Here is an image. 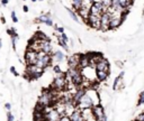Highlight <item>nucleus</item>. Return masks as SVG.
Returning <instances> with one entry per match:
<instances>
[{"mask_svg": "<svg viewBox=\"0 0 144 121\" xmlns=\"http://www.w3.org/2000/svg\"><path fill=\"white\" fill-rule=\"evenodd\" d=\"M91 113H92V118L96 121H106L105 111H104V108L100 104H96L95 107H92Z\"/></svg>", "mask_w": 144, "mask_h": 121, "instance_id": "obj_1", "label": "nucleus"}, {"mask_svg": "<svg viewBox=\"0 0 144 121\" xmlns=\"http://www.w3.org/2000/svg\"><path fill=\"white\" fill-rule=\"evenodd\" d=\"M69 74H70V76H71L72 83H73L76 86H79V85L82 84V82H83V76H82L81 72L78 70V68H70V71H69Z\"/></svg>", "mask_w": 144, "mask_h": 121, "instance_id": "obj_2", "label": "nucleus"}, {"mask_svg": "<svg viewBox=\"0 0 144 121\" xmlns=\"http://www.w3.org/2000/svg\"><path fill=\"white\" fill-rule=\"evenodd\" d=\"M79 108L82 110H90L92 109V107H95L96 104L95 102H93V100L91 99V97L88 94V93H86L85 97L81 99V101L79 102Z\"/></svg>", "mask_w": 144, "mask_h": 121, "instance_id": "obj_3", "label": "nucleus"}, {"mask_svg": "<svg viewBox=\"0 0 144 121\" xmlns=\"http://www.w3.org/2000/svg\"><path fill=\"white\" fill-rule=\"evenodd\" d=\"M25 60H26L28 65H37V62H38V53L35 51H29L28 49L26 52V55H25Z\"/></svg>", "mask_w": 144, "mask_h": 121, "instance_id": "obj_4", "label": "nucleus"}, {"mask_svg": "<svg viewBox=\"0 0 144 121\" xmlns=\"http://www.w3.org/2000/svg\"><path fill=\"white\" fill-rule=\"evenodd\" d=\"M106 12V8L101 3V1H95L92 7L90 8V15H95V16H101V15Z\"/></svg>", "mask_w": 144, "mask_h": 121, "instance_id": "obj_5", "label": "nucleus"}, {"mask_svg": "<svg viewBox=\"0 0 144 121\" xmlns=\"http://www.w3.org/2000/svg\"><path fill=\"white\" fill-rule=\"evenodd\" d=\"M50 62H51V58H50V56L47 54H45L44 52H42V53L38 54V62H37V66L38 67H41V68L46 67L50 64Z\"/></svg>", "mask_w": 144, "mask_h": 121, "instance_id": "obj_6", "label": "nucleus"}, {"mask_svg": "<svg viewBox=\"0 0 144 121\" xmlns=\"http://www.w3.org/2000/svg\"><path fill=\"white\" fill-rule=\"evenodd\" d=\"M88 21L91 27L96 29L101 28V16H95V15H90L88 18Z\"/></svg>", "mask_w": 144, "mask_h": 121, "instance_id": "obj_7", "label": "nucleus"}, {"mask_svg": "<svg viewBox=\"0 0 144 121\" xmlns=\"http://www.w3.org/2000/svg\"><path fill=\"white\" fill-rule=\"evenodd\" d=\"M65 86V80H64V74L61 75V76H58L55 80L53 81V84H52V87H54L58 91H61V90L64 89Z\"/></svg>", "mask_w": 144, "mask_h": 121, "instance_id": "obj_8", "label": "nucleus"}, {"mask_svg": "<svg viewBox=\"0 0 144 121\" xmlns=\"http://www.w3.org/2000/svg\"><path fill=\"white\" fill-rule=\"evenodd\" d=\"M45 118L47 121H59L61 118V114L56 109H51L45 113Z\"/></svg>", "mask_w": 144, "mask_h": 121, "instance_id": "obj_9", "label": "nucleus"}, {"mask_svg": "<svg viewBox=\"0 0 144 121\" xmlns=\"http://www.w3.org/2000/svg\"><path fill=\"white\" fill-rule=\"evenodd\" d=\"M110 20H112V15L108 11L104 12L101 15V28L103 29H109Z\"/></svg>", "mask_w": 144, "mask_h": 121, "instance_id": "obj_10", "label": "nucleus"}, {"mask_svg": "<svg viewBox=\"0 0 144 121\" xmlns=\"http://www.w3.org/2000/svg\"><path fill=\"white\" fill-rule=\"evenodd\" d=\"M96 71H104V72L109 73V63L106 58H103L101 60H99L97 64L95 65Z\"/></svg>", "mask_w": 144, "mask_h": 121, "instance_id": "obj_11", "label": "nucleus"}, {"mask_svg": "<svg viewBox=\"0 0 144 121\" xmlns=\"http://www.w3.org/2000/svg\"><path fill=\"white\" fill-rule=\"evenodd\" d=\"M122 16H117V15H112V20H110V25H109V29H114L117 28L120 24H122Z\"/></svg>", "mask_w": 144, "mask_h": 121, "instance_id": "obj_12", "label": "nucleus"}, {"mask_svg": "<svg viewBox=\"0 0 144 121\" xmlns=\"http://www.w3.org/2000/svg\"><path fill=\"white\" fill-rule=\"evenodd\" d=\"M91 65L90 60L87 55H81L80 56V60H79V67L80 68H87Z\"/></svg>", "mask_w": 144, "mask_h": 121, "instance_id": "obj_13", "label": "nucleus"}, {"mask_svg": "<svg viewBox=\"0 0 144 121\" xmlns=\"http://www.w3.org/2000/svg\"><path fill=\"white\" fill-rule=\"evenodd\" d=\"M71 121H85V117L79 110H74L72 113L70 114Z\"/></svg>", "mask_w": 144, "mask_h": 121, "instance_id": "obj_14", "label": "nucleus"}, {"mask_svg": "<svg viewBox=\"0 0 144 121\" xmlns=\"http://www.w3.org/2000/svg\"><path fill=\"white\" fill-rule=\"evenodd\" d=\"M123 75H124V73H120L119 75H118L117 78L115 79V81H114V85H113V89L115 90V91H117V90H119L120 89V86H122V84H123Z\"/></svg>", "mask_w": 144, "mask_h": 121, "instance_id": "obj_15", "label": "nucleus"}, {"mask_svg": "<svg viewBox=\"0 0 144 121\" xmlns=\"http://www.w3.org/2000/svg\"><path fill=\"white\" fill-rule=\"evenodd\" d=\"M85 94H86L85 90H79L78 92L76 93V95L73 97V102H74V104H76V105H78L79 102L81 101V99L85 97Z\"/></svg>", "mask_w": 144, "mask_h": 121, "instance_id": "obj_16", "label": "nucleus"}, {"mask_svg": "<svg viewBox=\"0 0 144 121\" xmlns=\"http://www.w3.org/2000/svg\"><path fill=\"white\" fill-rule=\"evenodd\" d=\"M108 72H104V71H96V76H97V80L99 82H103V81L107 80L108 78Z\"/></svg>", "mask_w": 144, "mask_h": 121, "instance_id": "obj_17", "label": "nucleus"}, {"mask_svg": "<svg viewBox=\"0 0 144 121\" xmlns=\"http://www.w3.org/2000/svg\"><path fill=\"white\" fill-rule=\"evenodd\" d=\"M39 48L42 49V52H44L45 54L50 53V52H51V45H50L49 40H46V41H42L41 45H39Z\"/></svg>", "mask_w": 144, "mask_h": 121, "instance_id": "obj_18", "label": "nucleus"}, {"mask_svg": "<svg viewBox=\"0 0 144 121\" xmlns=\"http://www.w3.org/2000/svg\"><path fill=\"white\" fill-rule=\"evenodd\" d=\"M72 2H73V7L76 8L77 10H80L81 7H82L83 0H72Z\"/></svg>", "mask_w": 144, "mask_h": 121, "instance_id": "obj_19", "label": "nucleus"}, {"mask_svg": "<svg viewBox=\"0 0 144 121\" xmlns=\"http://www.w3.org/2000/svg\"><path fill=\"white\" fill-rule=\"evenodd\" d=\"M101 1V3L104 5V7L106 8V10L109 9V8H112L113 6V0H100Z\"/></svg>", "mask_w": 144, "mask_h": 121, "instance_id": "obj_20", "label": "nucleus"}, {"mask_svg": "<svg viewBox=\"0 0 144 121\" xmlns=\"http://www.w3.org/2000/svg\"><path fill=\"white\" fill-rule=\"evenodd\" d=\"M36 37H38V38H36V39H38V40H41V41H46V40H49V38H47V37L45 36L43 33H41V32L36 33Z\"/></svg>", "mask_w": 144, "mask_h": 121, "instance_id": "obj_21", "label": "nucleus"}, {"mask_svg": "<svg viewBox=\"0 0 144 121\" xmlns=\"http://www.w3.org/2000/svg\"><path fill=\"white\" fill-rule=\"evenodd\" d=\"M54 56H55V60H58V62H61L62 60H63V54L61 53L60 51H58V52H55V54H54Z\"/></svg>", "mask_w": 144, "mask_h": 121, "instance_id": "obj_22", "label": "nucleus"}, {"mask_svg": "<svg viewBox=\"0 0 144 121\" xmlns=\"http://www.w3.org/2000/svg\"><path fill=\"white\" fill-rule=\"evenodd\" d=\"M137 104H139V105L144 104V91H142V92L140 93V95H139V102H137Z\"/></svg>", "mask_w": 144, "mask_h": 121, "instance_id": "obj_23", "label": "nucleus"}, {"mask_svg": "<svg viewBox=\"0 0 144 121\" xmlns=\"http://www.w3.org/2000/svg\"><path fill=\"white\" fill-rule=\"evenodd\" d=\"M135 120H137V121H144V111L143 112H140V113L136 116Z\"/></svg>", "mask_w": 144, "mask_h": 121, "instance_id": "obj_24", "label": "nucleus"}, {"mask_svg": "<svg viewBox=\"0 0 144 121\" xmlns=\"http://www.w3.org/2000/svg\"><path fill=\"white\" fill-rule=\"evenodd\" d=\"M7 33H8V35H11L12 37H18V35L15 33V28H10V29H8Z\"/></svg>", "mask_w": 144, "mask_h": 121, "instance_id": "obj_25", "label": "nucleus"}, {"mask_svg": "<svg viewBox=\"0 0 144 121\" xmlns=\"http://www.w3.org/2000/svg\"><path fill=\"white\" fill-rule=\"evenodd\" d=\"M59 121H71V119H70V117L63 116V117H61V118H60Z\"/></svg>", "mask_w": 144, "mask_h": 121, "instance_id": "obj_26", "label": "nucleus"}, {"mask_svg": "<svg viewBox=\"0 0 144 121\" xmlns=\"http://www.w3.org/2000/svg\"><path fill=\"white\" fill-rule=\"evenodd\" d=\"M53 71L55 73H58V74H60V73H61V68L59 67V66H54L53 67Z\"/></svg>", "mask_w": 144, "mask_h": 121, "instance_id": "obj_27", "label": "nucleus"}, {"mask_svg": "<svg viewBox=\"0 0 144 121\" xmlns=\"http://www.w3.org/2000/svg\"><path fill=\"white\" fill-rule=\"evenodd\" d=\"M7 118H8V121H14V117H12V114L10 113V111L7 113Z\"/></svg>", "mask_w": 144, "mask_h": 121, "instance_id": "obj_28", "label": "nucleus"}, {"mask_svg": "<svg viewBox=\"0 0 144 121\" xmlns=\"http://www.w3.org/2000/svg\"><path fill=\"white\" fill-rule=\"evenodd\" d=\"M11 17H12V20H14V22H17V21H18V19L16 18V14H15V11H12V12H11Z\"/></svg>", "mask_w": 144, "mask_h": 121, "instance_id": "obj_29", "label": "nucleus"}, {"mask_svg": "<svg viewBox=\"0 0 144 121\" xmlns=\"http://www.w3.org/2000/svg\"><path fill=\"white\" fill-rule=\"evenodd\" d=\"M60 44H61V46H63L64 49H68V46H66V44H65V41H64V40H62V39H61V40H60Z\"/></svg>", "mask_w": 144, "mask_h": 121, "instance_id": "obj_30", "label": "nucleus"}, {"mask_svg": "<svg viewBox=\"0 0 144 121\" xmlns=\"http://www.w3.org/2000/svg\"><path fill=\"white\" fill-rule=\"evenodd\" d=\"M70 16H71V17H72V18H73V19H74V21H78V17H77L76 15H74V12L70 11Z\"/></svg>", "mask_w": 144, "mask_h": 121, "instance_id": "obj_31", "label": "nucleus"}, {"mask_svg": "<svg viewBox=\"0 0 144 121\" xmlns=\"http://www.w3.org/2000/svg\"><path fill=\"white\" fill-rule=\"evenodd\" d=\"M10 72H11V73H14V75H15V76H18V75H19L17 72H16L15 67H10Z\"/></svg>", "mask_w": 144, "mask_h": 121, "instance_id": "obj_32", "label": "nucleus"}, {"mask_svg": "<svg viewBox=\"0 0 144 121\" xmlns=\"http://www.w3.org/2000/svg\"><path fill=\"white\" fill-rule=\"evenodd\" d=\"M55 28L58 29V32H59V33H61V34H64V28H62V27L58 28V27H56V26H55Z\"/></svg>", "mask_w": 144, "mask_h": 121, "instance_id": "obj_33", "label": "nucleus"}, {"mask_svg": "<svg viewBox=\"0 0 144 121\" xmlns=\"http://www.w3.org/2000/svg\"><path fill=\"white\" fill-rule=\"evenodd\" d=\"M45 24H46V25H49V26H52V25H53V22H52V20H51V19H46Z\"/></svg>", "mask_w": 144, "mask_h": 121, "instance_id": "obj_34", "label": "nucleus"}, {"mask_svg": "<svg viewBox=\"0 0 144 121\" xmlns=\"http://www.w3.org/2000/svg\"><path fill=\"white\" fill-rule=\"evenodd\" d=\"M62 40H64V41H68V37L65 36V34H62Z\"/></svg>", "mask_w": 144, "mask_h": 121, "instance_id": "obj_35", "label": "nucleus"}, {"mask_svg": "<svg viewBox=\"0 0 144 121\" xmlns=\"http://www.w3.org/2000/svg\"><path fill=\"white\" fill-rule=\"evenodd\" d=\"M23 9H24V11H25V12L28 11V7H27V6H24V7H23Z\"/></svg>", "mask_w": 144, "mask_h": 121, "instance_id": "obj_36", "label": "nucleus"}, {"mask_svg": "<svg viewBox=\"0 0 144 121\" xmlns=\"http://www.w3.org/2000/svg\"><path fill=\"white\" fill-rule=\"evenodd\" d=\"M5 107L7 108L8 110H10V108H11V107H10V104H9V103H6V105H5Z\"/></svg>", "mask_w": 144, "mask_h": 121, "instance_id": "obj_37", "label": "nucleus"}, {"mask_svg": "<svg viewBox=\"0 0 144 121\" xmlns=\"http://www.w3.org/2000/svg\"><path fill=\"white\" fill-rule=\"evenodd\" d=\"M1 2H2V5H7V3H8V0H1Z\"/></svg>", "mask_w": 144, "mask_h": 121, "instance_id": "obj_38", "label": "nucleus"}, {"mask_svg": "<svg viewBox=\"0 0 144 121\" xmlns=\"http://www.w3.org/2000/svg\"><path fill=\"white\" fill-rule=\"evenodd\" d=\"M0 48H1V40H0Z\"/></svg>", "mask_w": 144, "mask_h": 121, "instance_id": "obj_39", "label": "nucleus"}, {"mask_svg": "<svg viewBox=\"0 0 144 121\" xmlns=\"http://www.w3.org/2000/svg\"><path fill=\"white\" fill-rule=\"evenodd\" d=\"M32 1H34V2H35V1H36V0H32Z\"/></svg>", "mask_w": 144, "mask_h": 121, "instance_id": "obj_40", "label": "nucleus"}, {"mask_svg": "<svg viewBox=\"0 0 144 121\" xmlns=\"http://www.w3.org/2000/svg\"><path fill=\"white\" fill-rule=\"evenodd\" d=\"M134 121H137V120H134Z\"/></svg>", "mask_w": 144, "mask_h": 121, "instance_id": "obj_41", "label": "nucleus"}]
</instances>
